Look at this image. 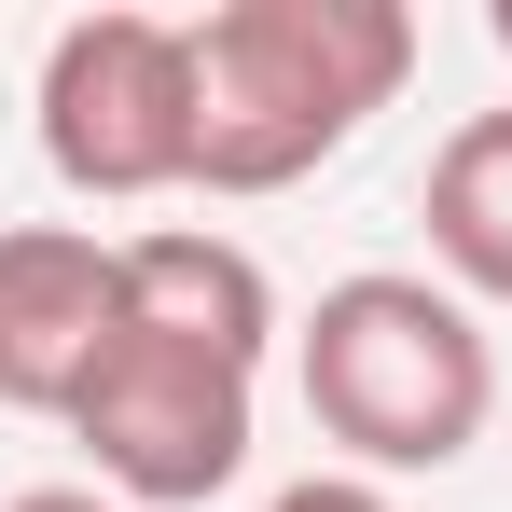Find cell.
I'll use <instances>...</instances> for the list:
<instances>
[{"label":"cell","mask_w":512,"mask_h":512,"mask_svg":"<svg viewBox=\"0 0 512 512\" xmlns=\"http://www.w3.org/2000/svg\"><path fill=\"white\" fill-rule=\"evenodd\" d=\"M263 512H388V485H360V471H305V485H277Z\"/></svg>","instance_id":"obj_8"},{"label":"cell","mask_w":512,"mask_h":512,"mask_svg":"<svg viewBox=\"0 0 512 512\" xmlns=\"http://www.w3.org/2000/svg\"><path fill=\"white\" fill-rule=\"evenodd\" d=\"M429 263L457 305H512V111H471L429 153Z\"/></svg>","instance_id":"obj_7"},{"label":"cell","mask_w":512,"mask_h":512,"mask_svg":"<svg viewBox=\"0 0 512 512\" xmlns=\"http://www.w3.org/2000/svg\"><path fill=\"white\" fill-rule=\"evenodd\" d=\"M305 416L319 443H346V471L360 485H388V471H457L485 416H499V346L485 319L443 291V277H333L319 291V319H305Z\"/></svg>","instance_id":"obj_2"},{"label":"cell","mask_w":512,"mask_h":512,"mask_svg":"<svg viewBox=\"0 0 512 512\" xmlns=\"http://www.w3.org/2000/svg\"><path fill=\"white\" fill-rule=\"evenodd\" d=\"M70 443L97 457V499L194 512V499H222V485L250 471V360L125 319L111 360L84 374V402H70Z\"/></svg>","instance_id":"obj_4"},{"label":"cell","mask_w":512,"mask_h":512,"mask_svg":"<svg viewBox=\"0 0 512 512\" xmlns=\"http://www.w3.org/2000/svg\"><path fill=\"white\" fill-rule=\"evenodd\" d=\"M0 512H125V499H97V485H28V499H0Z\"/></svg>","instance_id":"obj_9"},{"label":"cell","mask_w":512,"mask_h":512,"mask_svg":"<svg viewBox=\"0 0 512 512\" xmlns=\"http://www.w3.org/2000/svg\"><path fill=\"white\" fill-rule=\"evenodd\" d=\"M416 84L402 0H222L194 14V194H291Z\"/></svg>","instance_id":"obj_1"},{"label":"cell","mask_w":512,"mask_h":512,"mask_svg":"<svg viewBox=\"0 0 512 512\" xmlns=\"http://www.w3.org/2000/svg\"><path fill=\"white\" fill-rule=\"evenodd\" d=\"M125 319H139V333H180V346H222V360L263 374L277 277H263L236 236H208V222H153V236H125Z\"/></svg>","instance_id":"obj_6"},{"label":"cell","mask_w":512,"mask_h":512,"mask_svg":"<svg viewBox=\"0 0 512 512\" xmlns=\"http://www.w3.org/2000/svg\"><path fill=\"white\" fill-rule=\"evenodd\" d=\"M485 28H499V56H512V0H499V14H485Z\"/></svg>","instance_id":"obj_10"},{"label":"cell","mask_w":512,"mask_h":512,"mask_svg":"<svg viewBox=\"0 0 512 512\" xmlns=\"http://www.w3.org/2000/svg\"><path fill=\"white\" fill-rule=\"evenodd\" d=\"M111 333H125V250H97L84 222H0V402L70 416Z\"/></svg>","instance_id":"obj_5"},{"label":"cell","mask_w":512,"mask_h":512,"mask_svg":"<svg viewBox=\"0 0 512 512\" xmlns=\"http://www.w3.org/2000/svg\"><path fill=\"white\" fill-rule=\"evenodd\" d=\"M42 167L97 208L194 180V14H70L42 42Z\"/></svg>","instance_id":"obj_3"}]
</instances>
